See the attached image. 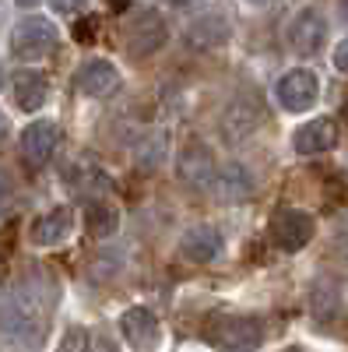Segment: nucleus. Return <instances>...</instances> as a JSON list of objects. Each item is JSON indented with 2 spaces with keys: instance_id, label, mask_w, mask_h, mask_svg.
<instances>
[{
  "instance_id": "obj_16",
  "label": "nucleus",
  "mask_w": 348,
  "mask_h": 352,
  "mask_svg": "<svg viewBox=\"0 0 348 352\" xmlns=\"http://www.w3.org/2000/svg\"><path fill=\"white\" fill-rule=\"evenodd\" d=\"M116 226H120V212H116L113 204H106V201H92L89 208H84V229H89L95 240L113 236Z\"/></svg>"
},
{
  "instance_id": "obj_26",
  "label": "nucleus",
  "mask_w": 348,
  "mask_h": 352,
  "mask_svg": "<svg viewBox=\"0 0 348 352\" xmlns=\"http://www.w3.org/2000/svg\"><path fill=\"white\" fill-rule=\"evenodd\" d=\"M8 134V120H4V113H0V138Z\"/></svg>"
},
{
  "instance_id": "obj_6",
  "label": "nucleus",
  "mask_w": 348,
  "mask_h": 352,
  "mask_svg": "<svg viewBox=\"0 0 348 352\" xmlns=\"http://www.w3.org/2000/svg\"><path fill=\"white\" fill-rule=\"evenodd\" d=\"M316 99H321V81H316V74L306 71V67L288 71L278 81V102L288 113H306V109H313Z\"/></svg>"
},
{
  "instance_id": "obj_24",
  "label": "nucleus",
  "mask_w": 348,
  "mask_h": 352,
  "mask_svg": "<svg viewBox=\"0 0 348 352\" xmlns=\"http://www.w3.org/2000/svg\"><path fill=\"white\" fill-rule=\"evenodd\" d=\"M89 352H120L113 345V338H106V335H95L92 342H89Z\"/></svg>"
},
{
  "instance_id": "obj_19",
  "label": "nucleus",
  "mask_w": 348,
  "mask_h": 352,
  "mask_svg": "<svg viewBox=\"0 0 348 352\" xmlns=\"http://www.w3.org/2000/svg\"><path fill=\"white\" fill-rule=\"evenodd\" d=\"M215 190L225 197V201H240L246 197L253 187H250V173L243 166H229L222 176H215Z\"/></svg>"
},
{
  "instance_id": "obj_20",
  "label": "nucleus",
  "mask_w": 348,
  "mask_h": 352,
  "mask_svg": "<svg viewBox=\"0 0 348 352\" xmlns=\"http://www.w3.org/2000/svg\"><path fill=\"white\" fill-rule=\"evenodd\" d=\"M89 342H92V335L84 328H67V335H64V342H60L56 352H89Z\"/></svg>"
},
{
  "instance_id": "obj_23",
  "label": "nucleus",
  "mask_w": 348,
  "mask_h": 352,
  "mask_svg": "<svg viewBox=\"0 0 348 352\" xmlns=\"http://www.w3.org/2000/svg\"><path fill=\"white\" fill-rule=\"evenodd\" d=\"M334 67H338L341 74H348V39H341L338 50H334Z\"/></svg>"
},
{
  "instance_id": "obj_29",
  "label": "nucleus",
  "mask_w": 348,
  "mask_h": 352,
  "mask_svg": "<svg viewBox=\"0 0 348 352\" xmlns=\"http://www.w3.org/2000/svg\"><path fill=\"white\" fill-rule=\"evenodd\" d=\"M0 85H4V64H0Z\"/></svg>"
},
{
  "instance_id": "obj_11",
  "label": "nucleus",
  "mask_w": 348,
  "mask_h": 352,
  "mask_svg": "<svg viewBox=\"0 0 348 352\" xmlns=\"http://www.w3.org/2000/svg\"><path fill=\"white\" fill-rule=\"evenodd\" d=\"M176 169H180V176H183L190 187H211V184H215V176H218L211 148H205L200 141H190L187 148L180 152Z\"/></svg>"
},
{
  "instance_id": "obj_10",
  "label": "nucleus",
  "mask_w": 348,
  "mask_h": 352,
  "mask_svg": "<svg viewBox=\"0 0 348 352\" xmlns=\"http://www.w3.org/2000/svg\"><path fill=\"white\" fill-rule=\"evenodd\" d=\"M120 85H124V78H120V71H116L109 60H89L74 74V88L84 92V96H92V99L116 96V92H120Z\"/></svg>"
},
{
  "instance_id": "obj_3",
  "label": "nucleus",
  "mask_w": 348,
  "mask_h": 352,
  "mask_svg": "<svg viewBox=\"0 0 348 352\" xmlns=\"http://www.w3.org/2000/svg\"><path fill=\"white\" fill-rule=\"evenodd\" d=\"M56 43H60L56 25L49 18H39V14L21 18L14 25V32H11V53L21 64H36V60H43V56H49L56 50Z\"/></svg>"
},
{
  "instance_id": "obj_15",
  "label": "nucleus",
  "mask_w": 348,
  "mask_h": 352,
  "mask_svg": "<svg viewBox=\"0 0 348 352\" xmlns=\"http://www.w3.org/2000/svg\"><path fill=\"white\" fill-rule=\"evenodd\" d=\"M46 96H49L46 74H39V71H21V74L14 78V102H18L25 113H36V109L46 102Z\"/></svg>"
},
{
  "instance_id": "obj_22",
  "label": "nucleus",
  "mask_w": 348,
  "mask_h": 352,
  "mask_svg": "<svg viewBox=\"0 0 348 352\" xmlns=\"http://www.w3.org/2000/svg\"><path fill=\"white\" fill-rule=\"evenodd\" d=\"M53 4V11H60V14H71V11H81L89 0H49Z\"/></svg>"
},
{
  "instance_id": "obj_2",
  "label": "nucleus",
  "mask_w": 348,
  "mask_h": 352,
  "mask_svg": "<svg viewBox=\"0 0 348 352\" xmlns=\"http://www.w3.org/2000/svg\"><path fill=\"white\" fill-rule=\"evenodd\" d=\"M205 342L222 352H253L264 342V324L246 314H215L205 324Z\"/></svg>"
},
{
  "instance_id": "obj_28",
  "label": "nucleus",
  "mask_w": 348,
  "mask_h": 352,
  "mask_svg": "<svg viewBox=\"0 0 348 352\" xmlns=\"http://www.w3.org/2000/svg\"><path fill=\"white\" fill-rule=\"evenodd\" d=\"M341 18L348 21V0H345V4H341Z\"/></svg>"
},
{
  "instance_id": "obj_9",
  "label": "nucleus",
  "mask_w": 348,
  "mask_h": 352,
  "mask_svg": "<svg viewBox=\"0 0 348 352\" xmlns=\"http://www.w3.org/2000/svg\"><path fill=\"white\" fill-rule=\"evenodd\" d=\"M56 144H60V127H56L53 120H36V124H28L25 134H21V159L39 169L53 159L56 152Z\"/></svg>"
},
{
  "instance_id": "obj_7",
  "label": "nucleus",
  "mask_w": 348,
  "mask_h": 352,
  "mask_svg": "<svg viewBox=\"0 0 348 352\" xmlns=\"http://www.w3.org/2000/svg\"><path fill=\"white\" fill-rule=\"evenodd\" d=\"M120 331L124 338L134 345V352H155L162 342V328H159V317L148 307H130L120 317Z\"/></svg>"
},
{
  "instance_id": "obj_18",
  "label": "nucleus",
  "mask_w": 348,
  "mask_h": 352,
  "mask_svg": "<svg viewBox=\"0 0 348 352\" xmlns=\"http://www.w3.org/2000/svg\"><path fill=\"white\" fill-rule=\"evenodd\" d=\"M310 310H313V317L321 320V324H327V320H334V317L341 314V296H338L334 282L321 278V282L313 285V296H310Z\"/></svg>"
},
{
  "instance_id": "obj_1",
  "label": "nucleus",
  "mask_w": 348,
  "mask_h": 352,
  "mask_svg": "<svg viewBox=\"0 0 348 352\" xmlns=\"http://www.w3.org/2000/svg\"><path fill=\"white\" fill-rule=\"evenodd\" d=\"M56 303V282L43 272H32L0 310V349L36 352L46 338V320Z\"/></svg>"
},
{
  "instance_id": "obj_31",
  "label": "nucleus",
  "mask_w": 348,
  "mask_h": 352,
  "mask_svg": "<svg viewBox=\"0 0 348 352\" xmlns=\"http://www.w3.org/2000/svg\"><path fill=\"white\" fill-rule=\"evenodd\" d=\"M345 116H348V106H345Z\"/></svg>"
},
{
  "instance_id": "obj_8",
  "label": "nucleus",
  "mask_w": 348,
  "mask_h": 352,
  "mask_svg": "<svg viewBox=\"0 0 348 352\" xmlns=\"http://www.w3.org/2000/svg\"><path fill=\"white\" fill-rule=\"evenodd\" d=\"M324 39H327V21L316 8H303L292 18V25H288V46H292L299 56H313L324 46Z\"/></svg>"
},
{
  "instance_id": "obj_25",
  "label": "nucleus",
  "mask_w": 348,
  "mask_h": 352,
  "mask_svg": "<svg viewBox=\"0 0 348 352\" xmlns=\"http://www.w3.org/2000/svg\"><path fill=\"white\" fill-rule=\"evenodd\" d=\"M4 194H11V180L4 173H0V201H4Z\"/></svg>"
},
{
  "instance_id": "obj_21",
  "label": "nucleus",
  "mask_w": 348,
  "mask_h": 352,
  "mask_svg": "<svg viewBox=\"0 0 348 352\" xmlns=\"http://www.w3.org/2000/svg\"><path fill=\"white\" fill-rule=\"evenodd\" d=\"M95 25H99L95 18H89V21H81V25H74V36H78L81 43H92V39H95V36H92V32H95Z\"/></svg>"
},
{
  "instance_id": "obj_17",
  "label": "nucleus",
  "mask_w": 348,
  "mask_h": 352,
  "mask_svg": "<svg viewBox=\"0 0 348 352\" xmlns=\"http://www.w3.org/2000/svg\"><path fill=\"white\" fill-rule=\"evenodd\" d=\"M229 39V21L218 18V14H208L187 28V43L190 46H215V43H225Z\"/></svg>"
},
{
  "instance_id": "obj_4",
  "label": "nucleus",
  "mask_w": 348,
  "mask_h": 352,
  "mask_svg": "<svg viewBox=\"0 0 348 352\" xmlns=\"http://www.w3.org/2000/svg\"><path fill=\"white\" fill-rule=\"evenodd\" d=\"M271 240H275V247L278 250H285V254H296V250H303L310 240H313V232H316V222H313V215L310 212H303V208H292V204H285V208H278L275 215H271Z\"/></svg>"
},
{
  "instance_id": "obj_12",
  "label": "nucleus",
  "mask_w": 348,
  "mask_h": 352,
  "mask_svg": "<svg viewBox=\"0 0 348 352\" xmlns=\"http://www.w3.org/2000/svg\"><path fill=\"white\" fill-rule=\"evenodd\" d=\"M71 229H74V212L67 204H60V208H49L46 215H39L28 229V236H32L36 247H56L71 236Z\"/></svg>"
},
{
  "instance_id": "obj_30",
  "label": "nucleus",
  "mask_w": 348,
  "mask_h": 352,
  "mask_svg": "<svg viewBox=\"0 0 348 352\" xmlns=\"http://www.w3.org/2000/svg\"><path fill=\"white\" fill-rule=\"evenodd\" d=\"M21 4H36V0H21Z\"/></svg>"
},
{
  "instance_id": "obj_13",
  "label": "nucleus",
  "mask_w": 348,
  "mask_h": 352,
  "mask_svg": "<svg viewBox=\"0 0 348 352\" xmlns=\"http://www.w3.org/2000/svg\"><path fill=\"white\" fill-rule=\"evenodd\" d=\"M338 141V124L331 120V116H316V120L303 124L292 138L296 152L299 155H321V152H331Z\"/></svg>"
},
{
  "instance_id": "obj_14",
  "label": "nucleus",
  "mask_w": 348,
  "mask_h": 352,
  "mask_svg": "<svg viewBox=\"0 0 348 352\" xmlns=\"http://www.w3.org/2000/svg\"><path fill=\"white\" fill-rule=\"evenodd\" d=\"M222 250V236H218V229L211 226H197V229H187L183 232V240H180V254L194 264H208L215 261Z\"/></svg>"
},
{
  "instance_id": "obj_5",
  "label": "nucleus",
  "mask_w": 348,
  "mask_h": 352,
  "mask_svg": "<svg viewBox=\"0 0 348 352\" xmlns=\"http://www.w3.org/2000/svg\"><path fill=\"white\" fill-rule=\"evenodd\" d=\"M165 21L159 11H141L134 14V21L127 25V53L134 60H144V56H152L155 50L165 46Z\"/></svg>"
},
{
  "instance_id": "obj_27",
  "label": "nucleus",
  "mask_w": 348,
  "mask_h": 352,
  "mask_svg": "<svg viewBox=\"0 0 348 352\" xmlns=\"http://www.w3.org/2000/svg\"><path fill=\"white\" fill-rule=\"evenodd\" d=\"M246 4H253V8H264V4H271V0H246Z\"/></svg>"
}]
</instances>
